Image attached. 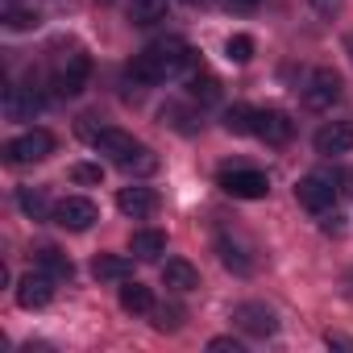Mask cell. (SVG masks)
I'll return each mask as SVG.
<instances>
[{
	"mask_svg": "<svg viewBox=\"0 0 353 353\" xmlns=\"http://www.w3.org/2000/svg\"><path fill=\"white\" fill-rule=\"evenodd\" d=\"M254 133H258L266 145H283V141H291V117L279 112V108H262V112L254 117Z\"/></svg>",
	"mask_w": 353,
	"mask_h": 353,
	"instance_id": "11",
	"label": "cell"
},
{
	"mask_svg": "<svg viewBox=\"0 0 353 353\" xmlns=\"http://www.w3.org/2000/svg\"><path fill=\"white\" fill-rule=\"evenodd\" d=\"M307 5H312L320 17H336V13L345 9V0H307Z\"/></svg>",
	"mask_w": 353,
	"mask_h": 353,
	"instance_id": "31",
	"label": "cell"
},
{
	"mask_svg": "<svg viewBox=\"0 0 353 353\" xmlns=\"http://www.w3.org/2000/svg\"><path fill=\"white\" fill-rule=\"evenodd\" d=\"M50 216H54V225H63V229H71V233H83V229H92V225L100 221L96 204L83 200V196H67V200H59Z\"/></svg>",
	"mask_w": 353,
	"mask_h": 353,
	"instance_id": "6",
	"label": "cell"
},
{
	"mask_svg": "<svg viewBox=\"0 0 353 353\" xmlns=\"http://www.w3.org/2000/svg\"><path fill=\"white\" fill-rule=\"evenodd\" d=\"M233 5H241V9H258L262 0H233Z\"/></svg>",
	"mask_w": 353,
	"mask_h": 353,
	"instance_id": "34",
	"label": "cell"
},
{
	"mask_svg": "<svg viewBox=\"0 0 353 353\" xmlns=\"http://www.w3.org/2000/svg\"><path fill=\"white\" fill-rule=\"evenodd\" d=\"M38 108H42V100L34 96V88H9L5 92V117L9 121H34Z\"/></svg>",
	"mask_w": 353,
	"mask_h": 353,
	"instance_id": "14",
	"label": "cell"
},
{
	"mask_svg": "<svg viewBox=\"0 0 353 353\" xmlns=\"http://www.w3.org/2000/svg\"><path fill=\"white\" fill-rule=\"evenodd\" d=\"M121 307L133 312V316H150V312H154V295H150V287L125 279V287H121Z\"/></svg>",
	"mask_w": 353,
	"mask_h": 353,
	"instance_id": "19",
	"label": "cell"
},
{
	"mask_svg": "<svg viewBox=\"0 0 353 353\" xmlns=\"http://www.w3.org/2000/svg\"><path fill=\"white\" fill-rule=\"evenodd\" d=\"M295 200L307 212H328L336 204V188H332V179H324V174H307V179L295 183Z\"/></svg>",
	"mask_w": 353,
	"mask_h": 353,
	"instance_id": "7",
	"label": "cell"
},
{
	"mask_svg": "<svg viewBox=\"0 0 353 353\" xmlns=\"http://www.w3.org/2000/svg\"><path fill=\"white\" fill-rule=\"evenodd\" d=\"M216 250H221V262H225V266H229L233 274H250V270H254V262L245 258V250H241L237 241L221 237V241H216Z\"/></svg>",
	"mask_w": 353,
	"mask_h": 353,
	"instance_id": "21",
	"label": "cell"
},
{
	"mask_svg": "<svg viewBox=\"0 0 353 353\" xmlns=\"http://www.w3.org/2000/svg\"><path fill=\"white\" fill-rule=\"evenodd\" d=\"M129 254H133L137 262H154L158 254H166V233H158V229H137V233L129 237Z\"/></svg>",
	"mask_w": 353,
	"mask_h": 353,
	"instance_id": "16",
	"label": "cell"
},
{
	"mask_svg": "<svg viewBox=\"0 0 353 353\" xmlns=\"http://www.w3.org/2000/svg\"><path fill=\"white\" fill-rule=\"evenodd\" d=\"M353 150V121H328L316 129V154H349Z\"/></svg>",
	"mask_w": 353,
	"mask_h": 353,
	"instance_id": "10",
	"label": "cell"
},
{
	"mask_svg": "<svg viewBox=\"0 0 353 353\" xmlns=\"http://www.w3.org/2000/svg\"><path fill=\"white\" fill-rule=\"evenodd\" d=\"M34 258H38V270H46V274H50L54 283H67V279L75 274V266H71V258H67L63 250H54V245H42V250H38Z\"/></svg>",
	"mask_w": 353,
	"mask_h": 353,
	"instance_id": "17",
	"label": "cell"
},
{
	"mask_svg": "<svg viewBox=\"0 0 353 353\" xmlns=\"http://www.w3.org/2000/svg\"><path fill=\"white\" fill-rule=\"evenodd\" d=\"M254 108H245V104H233V108H225V129L229 133H254Z\"/></svg>",
	"mask_w": 353,
	"mask_h": 353,
	"instance_id": "23",
	"label": "cell"
},
{
	"mask_svg": "<svg viewBox=\"0 0 353 353\" xmlns=\"http://www.w3.org/2000/svg\"><path fill=\"white\" fill-rule=\"evenodd\" d=\"M328 345H336V349H353V341L341 336V332H328Z\"/></svg>",
	"mask_w": 353,
	"mask_h": 353,
	"instance_id": "33",
	"label": "cell"
},
{
	"mask_svg": "<svg viewBox=\"0 0 353 353\" xmlns=\"http://www.w3.org/2000/svg\"><path fill=\"white\" fill-rule=\"evenodd\" d=\"M341 96H345V92H341V75H336V71H328V67L312 71V79H307V88H303V104H307L312 112H328Z\"/></svg>",
	"mask_w": 353,
	"mask_h": 353,
	"instance_id": "4",
	"label": "cell"
},
{
	"mask_svg": "<svg viewBox=\"0 0 353 353\" xmlns=\"http://www.w3.org/2000/svg\"><path fill=\"white\" fill-rule=\"evenodd\" d=\"M183 67H192V46L183 38H166V42H154L150 50H141L129 63V75L137 83H162L170 75H179Z\"/></svg>",
	"mask_w": 353,
	"mask_h": 353,
	"instance_id": "1",
	"label": "cell"
},
{
	"mask_svg": "<svg viewBox=\"0 0 353 353\" xmlns=\"http://www.w3.org/2000/svg\"><path fill=\"white\" fill-rule=\"evenodd\" d=\"M50 150H54V137L46 133V129H26L21 137H13L9 141V162H17V166H26V162H42V158H50Z\"/></svg>",
	"mask_w": 353,
	"mask_h": 353,
	"instance_id": "5",
	"label": "cell"
},
{
	"mask_svg": "<svg viewBox=\"0 0 353 353\" xmlns=\"http://www.w3.org/2000/svg\"><path fill=\"white\" fill-rule=\"evenodd\" d=\"M221 188L233 200H262L270 192V179L254 166H233V170H221Z\"/></svg>",
	"mask_w": 353,
	"mask_h": 353,
	"instance_id": "3",
	"label": "cell"
},
{
	"mask_svg": "<svg viewBox=\"0 0 353 353\" xmlns=\"http://www.w3.org/2000/svg\"><path fill=\"white\" fill-rule=\"evenodd\" d=\"M92 145H96L100 154H112V162H125L129 154H137V150H141V141H133V137H129V133H121V129H100Z\"/></svg>",
	"mask_w": 353,
	"mask_h": 353,
	"instance_id": "13",
	"label": "cell"
},
{
	"mask_svg": "<svg viewBox=\"0 0 353 353\" xmlns=\"http://www.w3.org/2000/svg\"><path fill=\"white\" fill-rule=\"evenodd\" d=\"M162 283H166L170 291H196V287H200V270H196L192 262H183V258H170V262L162 266Z\"/></svg>",
	"mask_w": 353,
	"mask_h": 353,
	"instance_id": "15",
	"label": "cell"
},
{
	"mask_svg": "<svg viewBox=\"0 0 353 353\" xmlns=\"http://www.w3.org/2000/svg\"><path fill=\"white\" fill-rule=\"evenodd\" d=\"M50 295H54V279H50L46 270H34V274H26V279L17 283V303H21L26 312L46 307V303H50Z\"/></svg>",
	"mask_w": 353,
	"mask_h": 353,
	"instance_id": "9",
	"label": "cell"
},
{
	"mask_svg": "<svg viewBox=\"0 0 353 353\" xmlns=\"http://www.w3.org/2000/svg\"><path fill=\"white\" fill-rule=\"evenodd\" d=\"M233 324L241 332H250V336H274V328H279V320H274V312L266 303H237Z\"/></svg>",
	"mask_w": 353,
	"mask_h": 353,
	"instance_id": "8",
	"label": "cell"
},
{
	"mask_svg": "<svg viewBox=\"0 0 353 353\" xmlns=\"http://www.w3.org/2000/svg\"><path fill=\"white\" fill-rule=\"evenodd\" d=\"M117 166H121L125 174H154V170H158V154L141 145L137 154H129V158H125V162H117Z\"/></svg>",
	"mask_w": 353,
	"mask_h": 353,
	"instance_id": "22",
	"label": "cell"
},
{
	"mask_svg": "<svg viewBox=\"0 0 353 353\" xmlns=\"http://www.w3.org/2000/svg\"><path fill=\"white\" fill-rule=\"evenodd\" d=\"M208 349H212V353H241V341H233V336H212Z\"/></svg>",
	"mask_w": 353,
	"mask_h": 353,
	"instance_id": "32",
	"label": "cell"
},
{
	"mask_svg": "<svg viewBox=\"0 0 353 353\" xmlns=\"http://www.w3.org/2000/svg\"><path fill=\"white\" fill-rule=\"evenodd\" d=\"M345 50H349V59H353V34H349V38H345Z\"/></svg>",
	"mask_w": 353,
	"mask_h": 353,
	"instance_id": "35",
	"label": "cell"
},
{
	"mask_svg": "<svg viewBox=\"0 0 353 353\" xmlns=\"http://www.w3.org/2000/svg\"><path fill=\"white\" fill-rule=\"evenodd\" d=\"M5 26H9V30H17V34H30V30H38V26H42V17H38L34 9H9V13H5Z\"/></svg>",
	"mask_w": 353,
	"mask_h": 353,
	"instance_id": "27",
	"label": "cell"
},
{
	"mask_svg": "<svg viewBox=\"0 0 353 353\" xmlns=\"http://www.w3.org/2000/svg\"><path fill=\"white\" fill-rule=\"evenodd\" d=\"M17 204H21V212L34 216V221H46V212H50V208H46V196H42L38 188H21V192H17Z\"/></svg>",
	"mask_w": 353,
	"mask_h": 353,
	"instance_id": "24",
	"label": "cell"
},
{
	"mask_svg": "<svg viewBox=\"0 0 353 353\" xmlns=\"http://www.w3.org/2000/svg\"><path fill=\"white\" fill-rule=\"evenodd\" d=\"M183 5H192V9H200V5H208V0H183Z\"/></svg>",
	"mask_w": 353,
	"mask_h": 353,
	"instance_id": "36",
	"label": "cell"
},
{
	"mask_svg": "<svg viewBox=\"0 0 353 353\" xmlns=\"http://www.w3.org/2000/svg\"><path fill=\"white\" fill-rule=\"evenodd\" d=\"M117 208H121V216L145 221V216L158 212V196H154L150 188H121V192H117Z\"/></svg>",
	"mask_w": 353,
	"mask_h": 353,
	"instance_id": "12",
	"label": "cell"
},
{
	"mask_svg": "<svg viewBox=\"0 0 353 353\" xmlns=\"http://www.w3.org/2000/svg\"><path fill=\"white\" fill-rule=\"evenodd\" d=\"M162 121H166L170 129H179V133H196V117H192L188 108H179V104H166V108H162Z\"/></svg>",
	"mask_w": 353,
	"mask_h": 353,
	"instance_id": "26",
	"label": "cell"
},
{
	"mask_svg": "<svg viewBox=\"0 0 353 353\" xmlns=\"http://www.w3.org/2000/svg\"><path fill=\"white\" fill-rule=\"evenodd\" d=\"M188 92L196 96V100H204V104H212V100H221V83H216V75H192V83H188Z\"/></svg>",
	"mask_w": 353,
	"mask_h": 353,
	"instance_id": "25",
	"label": "cell"
},
{
	"mask_svg": "<svg viewBox=\"0 0 353 353\" xmlns=\"http://www.w3.org/2000/svg\"><path fill=\"white\" fill-rule=\"evenodd\" d=\"M225 54H229V63H250L254 59V38L250 34H233L225 42Z\"/></svg>",
	"mask_w": 353,
	"mask_h": 353,
	"instance_id": "28",
	"label": "cell"
},
{
	"mask_svg": "<svg viewBox=\"0 0 353 353\" xmlns=\"http://www.w3.org/2000/svg\"><path fill=\"white\" fill-rule=\"evenodd\" d=\"M166 17V0H129V21L133 26H158Z\"/></svg>",
	"mask_w": 353,
	"mask_h": 353,
	"instance_id": "20",
	"label": "cell"
},
{
	"mask_svg": "<svg viewBox=\"0 0 353 353\" xmlns=\"http://www.w3.org/2000/svg\"><path fill=\"white\" fill-rule=\"evenodd\" d=\"M150 316H154V328H158V332H174V328L183 324V312H179V307H154Z\"/></svg>",
	"mask_w": 353,
	"mask_h": 353,
	"instance_id": "30",
	"label": "cell"
},
{
	"mask_svg": "<svg viewBox=\"0 0 353 353\" xmlns=\"http://www.w3.org/2000/svg\"><path fill=\"white\" fill-rule=\"evenodd\" d=\"M67 174H71V183H83V188H96V183L104 179V170H100L96 162H75Z\"/></svg>",
	"mask_w": 353,
	"mask_h": 353,
	"instance_id": "29",
	"label": "cell"
},
{
	"mask_svg": "<svg viewBox=\"0 0 353 353\" xmlns=\"http://www.w3.org/2000/svg\"><path fill=\"white\" fill-rule=\"evenodd\" d=\"M92 274H96V279H104V283H125V279L133 274V262H129V258H121V254H96Z\"/></svg>",
	"mask_w": 353,
	"mask_h": 353,
	"instance_id": "18",
	"label": "cell"
},
{
	"mask_svg": "<svg viewBox=\"0 0 353 353\" xmlns=\"http://www.w3.org/2000/svg\"><path fill=\"white\" fill-rule=\"evenodd\" d=\"M88 71H92L88 54H79V50L63 54V59L54 63V75H50L54 96H79V92H83V83H88Z\"/></svg>",
	"mask_w": 353,
	"mask_h": 353,
	"instance_id": "2",
	"label": "cell"
}]
</instances>
